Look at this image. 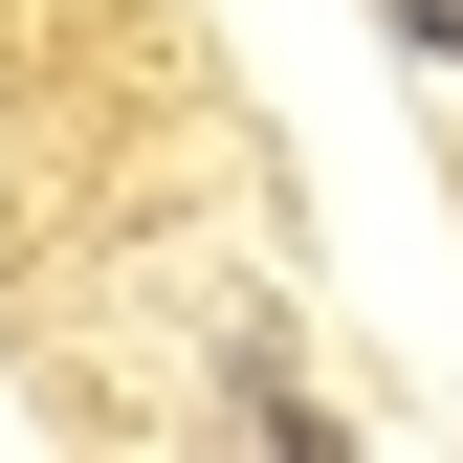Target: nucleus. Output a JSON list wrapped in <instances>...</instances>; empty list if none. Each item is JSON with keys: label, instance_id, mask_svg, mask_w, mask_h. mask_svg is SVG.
I'll return each mask as SVG.
<instances>
[{"label": "nucleus", "instance_id": "obj_1", "mask_svg": "<svg viewBox=\"0 0 463 463\" xmlns=\"http://www.w3.org/2000/svg\"><path fill=\"white\" fill-rule=\"evenodd\" d=\"M397 44H420V67H463V0H397Z\"/></svg>", "mask_w": 463, "mask_h": 463}]
</instances>
